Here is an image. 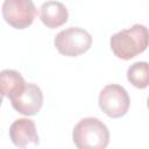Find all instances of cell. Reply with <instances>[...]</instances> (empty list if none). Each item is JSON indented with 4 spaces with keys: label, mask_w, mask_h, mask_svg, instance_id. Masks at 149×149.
I'll return each mask as SVG.
<instances>
[{
    "label": "cell",
    "mask_w": 149,
    "mask_h": 149,
    "mask_svg": "<svg viewBox=\"0 0 149 149\" xmlns=\"http://www.w3.org/2000/svg\"><path fill=\"white\" fill-rule=\"evenodd\" d=\"M98 102L106 115L115 119L123 116L128 112L130 99L121 85L109 84L100 91Z\"/></svg>",
    "instance_id": "4"
},
{
    "label": "cell",
    "mask_w": 149,
    "mask_h": 149,
    "mask_svg": "<svg viewBox=\"0 0 149 149\" xmlns=\"http://www.w3.org/2000/svg\"><path fill=\"white\" fill-rule=\"evenodd\" d=\"M40 19L48 28H57L68 21V8L61 1H47L40 7Z\"/></svg>",
    "instance_id": "8"
},
{
    "label": "cell",
    "mask_w": 149,
    "mask_h": 149,
    "mask_svg": "<svg viewBox=\"0 0 149 149\" xmlns=\"http://www.w3.org/2000/svg\"><path fill=\"white\" fill-rule=\"evenodd\" d=\"M147 106H148V108H149V97H148V99H147Z\"/></svg>",
    "instance_id": "11"
},
{
    "label": "cell",
    "mask_w": 149,
    "mask_h": 149,
    "mask_svg": "<svg viewBox=\"0 0 149 149\" xmlns=\"http://www.w3.org/2000/svg\"><path fill=\"white\" fill-rule=\"evenodd\" d=\"M113 54L125 61H128L143 52L149 45V29L140 23L128 29H122L109 40Z\"/></svg>",
    "instance_id": "1"
},
{
    "label": "cell",
    "mask_w": 149,
    "mask_h": 149,
    "mask_svg": "<svg viewBox=\"0 0 149 149\" xmlns=\"http://www.w3.org/2000/svg\"><path fill=\"white\" fill-rule=\"evenodd\" d=\"M13 108L23 115H35L43 105L42 90L34 83H27L24 90L13 99H10Z\"/></svg>",
    "instance_id": "6"
},
{
    "label": "cell",
    "mask_w": 149,
    "mask_h": 149,
    "mask_svg": "<svg viewBox=\"0 0 149 149\" xmlns=\"http://www.w3.org/2000/svg\"><path fill=\"white\" fill-rule=\"evenodd\" d=\"M36 15V7L31 0H5L2 16L6 22L16 29L29 27Z\"/></svg>",
    "instance_id": "5"
},
{
    "label": "cell",
    "mask_w": 149,
    "mask_h": 149,
    "mask_svg": "<svg viewBox=\"0 0 149 149\" xmlns=\"http://www.w3.org/2000/svg\"><path fill=\"white\" fill-rule=\"evenodd\" d=\"M55 47L59 54L69 57H77L86 52L92 45L90 33L79 27H70L61 30L55 40Z\"/></svg>",
    "instance_id": "3"
},
{
    "label": "cell",
    "mask_w": 149,
    "mask_h": 149,
    "mask_svg": "<svg viewBox=\"0 0 149 149\" xmlns=\"http://www.w3.org/2000/svg\"><path fill=\"white\" fill-rule=\"evenodd\" d=\"M0 85L2 97H7L10 100L24 90L27 83L20 72L15 70H2L0 73Z\"/></svg>",
    "instance_id": "9"
},
{
    "label": "cell",
    "mask_w": 149,
    "mask_h": 149,
    "mask_svg": "<svg viewBox=\"0 0 149 149\" xmlns=\"http://www.w3.org/2000/svg\"><path fill=\"white\" fill-rule=\"evenodd\" d=\"M9 137L19 148H26L29 144H38V135L35 122L27 118L16 119L9 127Z\"/></svg>",
    "instance_id": "7"
},
{
    "label": "cell",
    "mask_w": 149,
    "mask_h": 149,
    "mask_svg": "<svg viewBox=\"0 0 149 149\" xmlns=\"http://www.w3.org/2000/svg\"><path fill=\"white\" fill-rule=\"evenodd\" d=\"M72 140L77 149H106L109 143V130L97 118H84L74 126Z\"/></svg>",
    "instance_id": "2"
},
{
    "label": "cell",
    "mask_w": 149,
    "mask_h": 149,
    "mask_svg": "<svg viewBox=\"0 0 149 149\" xmlns=\"http://www.w3.org/2000/svg\"><path fill=\"white\" fill-rule=\"evenodd\" d=\"M127 79L137 88H146L149 86V63L135 62L127 70Z\"/></svg>",
    "instance_id": "10"
}]
</instances>
